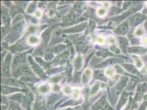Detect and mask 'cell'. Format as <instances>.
<instances>
[{"instance_id": "5", "label": "cell", "mask_w": 147, "mask_h": 110, "mask_svg": "<svg viewBox=\"0 0 147 110\" xmlns=\"http://www.w3.org/2000/svg\"><path fill=\"white\" fill-rule=\"evenodd\" d=\"M27 41L30 45H32V46L36 45L40 42V39L38 37H37V36L31 35L29 37Z\"/></svg>"}, {"instance_id": "11", "label": "cell", "mask_w": 147, "mask_h": 110, "mask_svg": "<svg viewBox=\"0 0 147 110\" xmlns=\"http://www.w3.org/2000/svg\"><path fill=\"white\" fill-rule=\"evenodd\" d=\"M126 68L131 73L137 74L138 72L136 68L134 66L131 65H126Z\"/></svg>"}, {"instance_id": "19", "label": "cell", "mask_w": 147, "mask_h": 110, "mask_svg": "<svg viewBox=\"0 0 147 110\" xmlns=\"http://www.w3.org/2000/svg\"><path fill=\"white\" fill-rule=\"evenodd\" d=\"M104 6L106 7H109L110 6V3H109L108 2H105L104 4Z\"/></svg>"}, {"instance_id": "15", "label": "cell", "mask_w": 147, "mask_h": 110, "mask_svg": "<svg viewBox=\"0 0 147 110\" xmlns=\"http://www.w3.org/2000/svg\"><path fill=\"white\" fill-rule=\"evenodd\" d=\"M108 39H109V41L110 43H115V38L114 37L110 36V37H109Z\"/></svg>"}, {"instance_id": "1", "label": "cell", "mask_w": 147, "mask_h": 110, "mask_svg": "<svg viewBox=\"0 0 147 110\" xmlns=\"http://www.w3.org/2000/svg\"><path fill=\"white\" fill-rule=\"evenodd\" d=\"M147 89V83H143L138 86L137 89V94L135 96L134 102L137 103L142 98L144 93Z\"/></svg>"}, {"instance_id": "13", "label": "cell", "mask_w": 147, "mask_h": 110, "mask_svg": "<svg viewBox=\"0 0 147 110\" xmlns=\"http://www.w3.org/2000/svg\"><path fill=\"white\" fill-rule=\"evenodd\" d=\"M92 74V72L90 69H86V71L84 72V78H85V80H88L90 79L91 78V76Z\"/></svg>"}, {"instance_id": "8", "label": "cell", "mask_w": 147, "mask_h": 110, "mask_svg": "<svg viewBox=\"0 0 147 110\" xmlns=\"http://www.w3.org/2000/svg\"><path fill=\"white\" fill-rule=\"evenodd\" d=\"M144 34V29L142 26H138L135 31V35L136 37H141Z\"/></svg>"}, {"instance_id": "6", "label": "cell", "mask_w": 147, "mask_h": 110, "mask_svg": "<svg viewBox=\"0 0 147 110\" xmlns=\"http://www.w3.org/2000/svg\"><path fill=\"white\" fill-rule=\"evenodd\" d=\"M133 60L135 62V65L136 67L138 69H141L143 67V62L141 58L137 55H132Z\"/></svg>"}, {"instance_id": "4", "label": "cell", "mask_w": 147, "mask_h": 110, "mask_svg": "<svg viewBox=\"0 0 147 110\" xmlns=\"http://www.w3.org/2000/svg\"><path fill=\"white\" fill-rule=\"evenodd\" d=\"M51 86L48 84H43L38 87V90L42 94H46L50 92Z\"/></svg>"}, {"instance_id": "7", "label": "cell", "mask_w": 147, "mask_h": 110, "mask_svg": "<svg viewBox=\"0 0 147 110\" xmlns=\"http://www.w3.org/2000/svg\"><path fill=\"white\" fill-rule=\"evenodd\" d=\"M129 30V26L128 24L126 23H125L121 25L120 26H119V29H118V33H119V34H122V35H125Z\"/></svg>"}, {"instance_id": "10", "label": "cell", "mask_w": 147, "mask_h": 110, "mask_svg": "<svg viewBox=\"0 0 147 110\" xmlns=\"http://www.w3.org/2000/svg\"><path fill=\"white\" fill-rule=\"evenodd\" d=\"M105 73L107 76L110 78H113L115 75V71L111 68H108L107 69H105Z\"/></svg>"}, {"instance_id": "2", "label": "cell", "mask_w": 147, "mask_h": 110, "mask_svg": "<svg viewBox=\"0 0 147 110\" xmlns=\"http://www.w3.org/2000/svg\"><path fill=\"white\" fill-rule=\"evenodd\" d=\"M144 18H145L144 15L141 13H137L136 14L133 16V17L130 19L129 24L133 27L136 26L139 24H140L141 22L144 20Z\"/></svg>"}, {"instance_id": "14", "label": "cell", "mask_w": 147, "mask_h": 110, "mask_svg": "<svg viewBox=\"0 0 147 110\" xmlns=\"http://www.w3.org/2000/svg\"><path fill=\"white\" fill-rule=\"evenodd\" d=\"M97 42L100 45H103L104 43V39L101 36H98L97 38Z\"/></svg>"}, {"instance_id": "3", "label": "cell", "mask_w": 147, "mask_h": 110, "mask_svg": "<svg viewBox=\"0 0 147 110\" xmlns=\"http://www.w3.org/2000/svg\"><path fill=\"white\" fill-rule=\"evenodd\" d=\"M128 51L134 55H143L147 54V49L142 46H134L129 48Z\"/></svg>"}, {"instance_id": "17", "label": "cell", "mask_w": 147, "mask_h": 110, "mask_svg": "<svg viewBox=\"0 0 147 110\" xmlns=\"http://www.w3.org/2000/svg\"><path fill=\"white\" fill-rule=\"evenodd\" d=\"M142 41H143V43L147 44V35L143 37V40H142Z\"/></svg>"}, {"instance_id": "12", "label": "cell", "mask_w": 147, "mask_h": 110, "mask_svg": "<svg viewBox=\"0 0 147 110\" xmlns=\"http://www.w3.org/2000/svg\"><path fill=\"white\" fill-rule=\"evenodd\" d=\"M97 15L99 17H103L106 15L107 11H106L105 10H104V8H100L98 9V10L97 11Z\"/></svg>"}, {"instance_id": "18", "label": "cell", "mask_w": 147, "mask_h": 110, "mask_svg": "<svg viewBox=\"0 0 147 110\" xmlns=\"http://www.w3.org/2000/svg\"><path fill=\"white\" fill-rule=\"evenodd\" d=\"M144 29L146 30V31L147 32V20H146L144 23Z\"/></svg>"}, {"instance_id": "16", "label": "cell", "mask_w": 147, "mask_h": 110, "mask_svg": "<svg viewBox=\"0 0 147 110\" xmlns=\"http://www.w3.org/2000/svg\"><path fill=\"white\" fill-rule=\"evenodd\" d=\"M41 15V13L40 11H37L36 12H35V16L36 17H38V18L40 17Z\"/></svg>"}, {"instance_id": "20", "label": "cell", "mask_w": 147, "mask_h": 110, "mask_svg": "<svg viewBox=\"0 0 147 110\" xmlns=\"http://www.w3.org/2000/svg\"><path fill=\"white\" fill-rule=\"evenodd\" d=\"M146 6H147V3H146Z\"/></svg>"}, {"instance_id": "9", "label": "cell", "mask_w": 147, "mask_h": 110, "mask_svg": "<svg viewBox=\"0 0 147 110\" xmlns=\"http://www.w3.org/2000/svg\"><path fill=\"white\" fill-rule=\"evenodd\" d=\"M80 92L81 90L78 88H73L72 89V92L71 95H73V98H78L80 96Z\"/></svg>"}]
</instances>
